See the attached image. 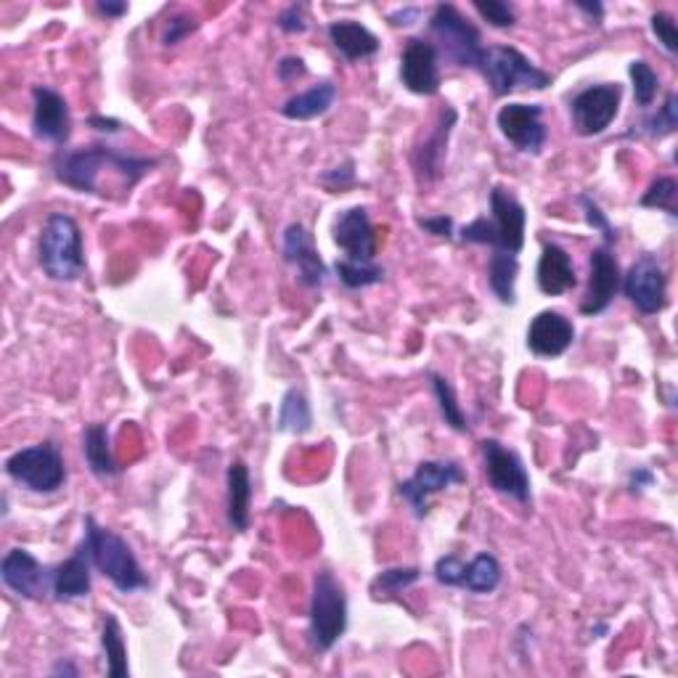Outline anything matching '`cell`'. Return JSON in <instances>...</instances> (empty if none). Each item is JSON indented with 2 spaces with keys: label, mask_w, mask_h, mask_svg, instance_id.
Returning a JSON list of instances; mask_svg holds the SVG:
<instances>
[{
  "label": "cell",
  "mask_w": 678,
  "mask_h": 678,
  "mask_svg": "<svg viewBox=\"0 0 678 678\" xmlns=\"http://www.w3.org/2000/svg\"><path fill=\"white\" fill-rule=\"evenodd\" d=\"M421 17L419 9H413V6H408V9H400L395 11V14H390V22L395 24V28H411V24H417Z\"/></svg>",
  "instance_id": "cell-47"
},
{
  "label": "cell",
  "mask_w": 678,
  "mask_h": 678,
  "mask_svg": "<svg viewBox=\"0 0 678 678\" xmlns=\"http://www.w3.org/2000/svg\"><path fill=\"white\" fill-rule=\"evenodd\" d=\"M37 260L51 281H77L85 273V241L80 223L67 213L49 215L37 241Z\"/></svg>",
  "instance_id": "cell-4"
},
{
  "label": "cell",
  "mask_w": 678,
  "mask_h": 678,
  "mask_svg": "<svg viewBox=\"0 0 678 678\" xmlns=\"http://www.w3.org/2000/svg\"><path fill=\"white\" fill-rule=\"evenodd\" d=\"M621 101L623 88L617 83L589 85L581 94L572 96L570 101L572 130L583 138L602 136L615 122L617 111H621Z\"/></svg>",
  "instance_id": "cell-10"
},
{
  "label": "cell",
  "mask_w": 678,
  "mask_h": 678,
  "mask_svg": "<svg viewBox=\"0 0 678 678\" xmlns=\"http://www.w3.org/2000/svg\"><path fill=\"white\" fill-rule=\"evenodd\" d=\"M157 164L160 162L149 160V157L125 154V151L107 147V143H90V147L58 154L54 162V175L58 183L80 191V194L104 196V186H101L104 173L120 177L125 189L130 191L141 177H147Z\"/></svg>",
  "instance_id": "cell-1"
},
{
  "label": "cell",
  "mask_w": 678,
  "mask_h": 678,
  "mask_svg": "<svg viewBox=\"0 0 678 678\" xmlns=\"http://www.w3.org/2000/svg\"><path fill=\"white\" fill-rule=\"evenodd\" d=\"M88 125L94 130H98V133H120V130H122L120 120H111V117H101V115L90 117Z\"/></svg>",
  "instance_id": "cell-48"
},
{
  "label": "cell",
  "mask_w": 678,
  "mask_h": 678,
  "mask_svg": "<svg viewBox=\"0 0 678 678\" xmlns=\"http://www.w3.org/2000/svg\"><path fill=\"white\" fill-rule=\"evenodd\" d=\"M101 649L104 657H107V676L128 678L130 676L128 644H125L120 621H117V615H111V612H107L101 621Z\"/></svg>",
  "instance_id": "cell-28"
},
{
  "label": "cell",
  "mask_w": 678,
  "mask_h": 678,
  "mask_svg": "<svg viewBox=\"0 0 678 678\" xmlns=\"http://www.w3.org/2000/svg\"><path fill=\"white\" fill-rule=\"evenodd\" d=\"M480 72L488 80L493 96H509L519 88L544 90L551 85V75L530 62L523 51L512 45H491L485 49Z\"/></svg>",
  "instance_id": "cell-7"
},
{
  "label": "cell",
  "mask_w": 678,
  "mask_h": 678,
  "mask_svg": "<svg viewBox=\"0 0 678 678\" xmlns=\"http://www.w3.org/2000/svg\"><path fill=\"white\" fill-rule=\"evenodd\" d=\"M334 271L345 289H366L385 281V268L377 262H355V260H337Z\"/></svg>",
  "instance_id": "cell-34"
},
{
  "label": "cell",
  "mask_w": 678,
  "mask_h": 678,
  "mask_svg": "<svg viewBox=\"0 0 678 678\" xmlns=\"http://www.w3.org/2000/svg\"><path fill=\"white\" fill-rule=\"evenodd\" d=\"M308 623H311V644L315 652H332L347 631V594L334 572L319 570L313 578L311 610H308Z\"/></svg>",
  "instance_id": "cell-6"
},
{
  "label": "cell",
  "mask_w": 678,
  "mask_h": 678,
  "mask_svg": "<svg viewBox=\"0 0 678 678\" xmlns=\"http://www.w3.org/2000/svg\"><path fill=\"white\" fill-rule=\"evenodd\" d=\"M475 11L491 24V28L498 30L515 28L517 22L515 9H512L509 3H504V0H488V3H485V0H475Z\"/></svg>",
  "instance_id": "cell-39"
},
{
  "label": "cell",
  "mask_w": 678,
  "mask_h": 678,
  "mask_svg": "<svg viewBox=\"0 0 678 678\" xmlns=\"http://www.w3.org/2000/svg\"><path fill=\"white\" fill-rule=\"evenodd\" d=\"M0 578H3L6 589L14 591L17 596L30 599V602L54 599V568L43 564L28 549L6 551L3 562H0Z\"/></svg>",
  "instance_id": "cell-11"
},
{
  "label": "cell",
  "mask_w": 678,
  "mask_h": 678,
  "mask_svg": "<svg viewBox=\"0 0 678 678\" xmlns=\"http://www.w3.org/2000/svg\"><path fill=\"white\" fill-rule=\"evenodd\" d=\"M276 430L292 432V434H305L313 430L311 403H308V395L302 392L300 387H289V390L284 392V398H281Z\"/></svg>",
  "instance_id": "cell-30"
},
{
  "label": "cell",
  "mask_w": 678,
  "mask_h": 678,
  "mask_svg": "<svg viewBox=\"0 0 678 678\" xmlns=\"http://www.w3.org/2000/svg\"><path fill=\"white\" fill-rule=\"evenodd\" d=\"M51 674H54V676H80V668H77L75 663L64 660V657H62V660H58L54 668H51Z\"/></svg>",
  "instance_id": "cell-50"
},
{
  "label": "cell",
  "mask_w": 678,
  "mask_h": 678,
  "mask_svg": "<svg viewBox=\"0 0 678 678\" xmlns=\"http://www.w3.org/2000/svg\"><path fill=\"white\" fill-rule=\"evenodd\" d=\"M502 575H504L502 562H498L493 555H488V551H483V555H477L472 562H466L462 589L480 596L493 594V591L502 585Z\"/></svg>",
  "instance_id": "cell-31"
},
{
  "label": "cell",
  "mask_w": 678,
  "mask_h": 678,
  "mask_svg": "<svg viewBox=\"0 0 678 678\" xmlns=\"http://www.w3.org/2000/svg\"><path fill=\"white\" fill-rule=\"evenodd\" d=\"M459 115L453 107H445L440 111V120L434 125V130L424 138V143H419L411 154V164L417 170V177L421 183H432L434 177L443 173V160L448 151V138H451L453 125H456Z\"/></svg>",
  "instance_id": "cell-21"
},
{
  "label": "cell",
  "mask_w": 678,
  "mask_h": 678,
  "mask_svg": "<svg viewBox=\"0 0 678 678\" xmlns=\"http://www.w3.org/2000/svg\"><path fill=\"white\" fill-rule=\"evenodd\" d=\"M464 570H466V562L464 559H459L456 555H445L440 557L438 562H434V578H438L440 585H459L462 589V581H464Z\"/></svg>",
  "instance_id": "cell-41"
},
{
  "label": "cell",
  "mask_w": 678,
  "mask_h": 678,
  "mask_svg": "<svg viewBox=\"0 0 678 678\" xmlns=\"http://www.w3.org/2000/svg\"><path fill=\"white\" fill-rule=\"evenodd\" d=\"M96 9L109 19H120L128 14V3H115V0H98Z\"/></svg>",
  "instance_id": "cell-49"
},
{
  "label": "cell",
  "mask_w": 678,
  "mask_h": 678,
  "mask_svg": "<svg viewBox=\"0 0 678 678\" xmlns=\"http://www.w3.org/2000/svg\"><path fill=\"white\" fill-rule=\"evenodd\" d=\"M676 128H678V96L668 94L665 96L663 107L652 117H647L644 122L634 125V130H628L625 138H665L676 133Z\"/></svg>",
  "instance_id": "cell-32"
},
{
  "label": "cell",
  "mask_w": 678,
  "mask_h": 678,
  "mask_svg": "<svg viewBox=\"0 0 678 678\" xmlns=\"http://www.w3.org/2000/svg\"><path fill=\"white\" fill-rule=\"evenodd\" d=\"M6 475L32 493H56L67 483V464H64L62 451L51 440H45V443L11 453L6 459Z\"/></svg>",
  "instance_id": "cell-8"
},
{
  "label": "cell",
  "mask_w": 678,
  "mask_h": 678,
  "mask_svg": "<svg viewBox=\"0 0 678 678\" xmlns=\"http://www.w3.org/2000/svg\"><path fill=\"white\" fill-rule=\"evenodd\" d=\"M578 202H581V207H583L585 223H589V226L594 228V232L602 234L604 245H607V247H610V245H615V241H617L615 226H612V223H610L607 213H604V209L599 207V202L594 200V196H591V194H581V196H578Z\"/></svg>",
  "instance_id": "cell-38"
},
{
  "label": "cell",
  "mask_w": 678,
  "mask_h": 678,
  "mask_svg": "<svg viewBox=\"0 0 678 678\" xmlns=\"http://www.w3.org/2000/svg\"><path fill=\"white\" fill-rule=\"evenodd\" d=\"M621 292L636 305L638 313L657 315L668 305V276L657 255H642L623 276Z\"/></svg>",
  "instance_id": "cell-12"
},
{
  "label": "cell",
  "mask_w": 678,
  "mask_h": 678,
  "mask_svg": "<svg viewBox=\"0 0 678 678\" xmlns=\"http://www.w3.org/2000/svg\"><path fill=\"white\" fill-rule=\"evenodd\" d=\"M326 32L329 41L347 62H364V58L377 56L381 49L379 37L366 24L353 22V19H337V22L329 24Z\"/></svg>",
  "instance_id": "cell-23"
},
{
  "label": "cell",
  "mask_w": 678,
  "mask_h": 678,
  "mask_svg": "<svg viewBox=\"0 0 678 678\" xmlns=\"http://www.w3.org/2000/svg\"><path fill=\"white\" fill-rule=\"evenodd\" d=\"M421 578V568H390L381 570L372 583L374 599H390L400 591H406L408 585H413Z\"/></svg>",
  "instance_id": "cell-36"
},
{
  "label": "cell",
  "mask_w": 678,
  "mask_h": 678,
  "mask_svg": "<svg viewBox=\"0 0 678 678\" xmlns=\"http://www.w3.org/2000/svg\"><path fill=\"white\" fill-rule=\"evenodd\" d=\"M196 28H200V22H196V17L191 14H175L168 19V24H164L162 32V45H177L183 41V37L191 35Z\"/></svg>",
  "instance_id": "cell-42"
},
{
  "label": "cell",
  "mask_w": 678,
  "mask_h": 678,
  "mask_svg": "<svg viewBox=\"0 0 678 678\" xmlns=\"http://www.w3.org/2000/svg\"><path fill=\"white\" fill-rule=\"evenodd\" d=\"M462 483H466V472L456 462H421L417 472L398 485V493L411 506L413 515L424 519L432 496Z\"/></svg>",
  "instance_id": "cell-13"
},
{
  "label": "cell",
  "mask_w": 678,
  "mask_h": 678,
  "mask_svg": "<svg viewBox=\"0 0 678 678\" xmlns=\"http://www.w3.org/2000/svg\"><path fill=\"white\" fill-rule=\"evenodd\" d=\"M276 24H279V30L289 32V35H298V32L308 30L302 6H287V9L279 14V19H276Z\"/></svg>",
  "instance_id": "cell-45"
},
{
  "label": "cell",
  "mask_w": 678,
  "mask_h": 678,
  "mask_svg": "<svg viewBox=\"0 0 678 678\" xmlns=\"http://www.w3.org/2000/svg\"><path fill=\"white\" fill-rule=\"evenodd\" d=\"M517 276H519L517 255H509V252L491 255L488 284H491V292L496 294L502 305H515L517 302Z\"/></svg>",
  "instance_id": "cell-29"
},
{
  "label": "cell",
  "mask_w": 678,
  "mask_h": 678,
  "mask_svg": "<svg viewBox=\"0 0 678 678\" xmlns=\"http://www.w3.org/2000/svg\"><path fill=\"white\" fill-rule=\"evenodd\" d=\"M90 564L88 551L80 544V549L75 551L69 559L54 564V599L56 602H75V599H83L90 594Z\"/></svg>",
  "instance_id": "cell-24"
},
{
  "label": "cell",
  "mask_w": 678,
  "mask_h": 678,
  "mask_svg": "<svg viewBox=\"0 0 678 678\" xmlns=\"http://www.w3.org/2000/svg\"><path fill=\"white\" fill-rule=\"evenodd\" d=\"M334 245L345 252V260L374 262L377 258V228L364 207H351L337 215Z\"/></svg>",
  "instance_id": "cell-19"
},
{
  "label": "cell",
  "mask_w": 678,
  "mask_h": 678,
  "mask_svg": "<svg viewBox=\"0 0 678 678\" xmlns=\"http://www.w3.org/2000/svg\"><path fill=\"white\" fill-rule=\"evenodd\" d=\"M419 228L421 232L440 236V239H453L456 236V223H453L451 215H430V217H419Z\"/></svg>",
  "instance_id": "cell-43"
},
{
  "label": "cell",
  "mask_w": 678,
  "mask_h": 678,
  "mask_svg": "<svg viewBox=\"0 0 678 678\" xmlns=\"http://www.w3.org/2000/svg\"><path fill=\"white\" fill-rule=\"evenodd\" d=\"M334 101H337V85L332 80H324L313 85V88L302 90V94L289 96L284 107H281V115H284L287 120L308 122L315 120V117H324L326 111L334 107Z\"/></svg>",
  "instance_id": "cell-26"
},
{
  "label": "cell",
  "mask_w": 678,
  "mask_h": 678,
  "mask_svg": "<svg viewBox=\"0 0 678 678\" xmlns=\"http://www.w3.org/2000/svg\"><path fill=\"white\" fill-rule=\"evenodd\" d=\"M83 453H85V462H88L90 472H94L96 477H115L117 464L115 456H111V445H109V430L107 424H101V421H96V424H88L83 432Z\"/></svg>",
  "instance_id": "cell-27"
},
{
  "label": "cell",
  "mask_w": 678,
  "mask_h": 678,
  "mask_svg": "<svg viewBox=\"0 0 678 678\" xmlns=\"http://www.w3.org/2000/svg\"><path fill=\"white\" fill-rule=\"evenodd\" d=\"M305 75H308V67L300 56H284L279 64H276V77H279L284 85L298 83L300 77H305Z\"/></svg>",
  "instance_id": "cell-44"
},
{
  "label": "cell",
  "mask_w": 678,
  "mask_h": 678,
  "mask_svg": "<svg viewBox=\"0 0 678 678\" xmlns=\"http://www.w3.org/2000/svg\"><path fill=\"white\" fill-rule=\"evenodd\" d=\"M430 381H432L434 398H438V406H440V417H443L445 424L456 432L470 430V424H466V417H464L462 406H459L456 390H453L451 381L438 372H430Z\"/></svg>",
  "instance_id": "cell-33"
},
{
  "label": "cell",
  "mask_w": 678,
  "mask_h": 678,
  "mask_svg": "<svg viewBox=\"0 0 678 678\" xmlns=\"http://www.w3.org/2000/svg\"><path fill=\"white\" fill-rule=\"evenodd\" d=\"M652 483H655V472H652L649 466H636V470L628 475L631 493L647 491V488H652Z\"/></svg>",
  "instance_id": "cell-46"
},
{
  "label": "cell",
  "mask_w": 678,
  "mask_h": 678,
  "mask_svg": "<svg viewBox=\"0 0 678 678\" xmlns=\"http://www.w3.org/2000/svg\"><path fill=\"white\" fill-rule=\"evenodd\" d=\"M536 281L538 289L549 298H559V294L570 292L578 287V273L572 266V258L568 249L559 247L557 241H546L541 249V258H538L536 268Z\"/></svg>",
  "instance_id": "cell-22"
},
{
  "label": "cell",
  "mask_w": 678,
  "mask_h": 678,
  "mask_svg": "<svg viewBox=\"0 0 678 678\" xmlns=\"http://www.w3.org/2000/svg\"><path fill=\"white\" fill-rule=\"evenodd\" d=\"M623 284L621 262L607 245H599L589 258V289H585L581 313L583 315H599L612 305Z\"/></svg>",
  "instance_id": "cell-16"
},
{
  "label": "cell",
  "mask_w": 678,
  "mask_h": 678,
  "mask_svg": "<svg viewBox=\"0 0 678 678\" xmlns=\"http://www.w3.org/2000/svg\"><path fill=\"white\" fill-rule=\"evenodd\" d=\"M496 125L502 136L523 154H541L546 147L549 130L544 125V107L541 104H523L512 101L498 109Z\"/></svg>",
  "instance_id": "cell-14"
},
{
  "label": "cell",
  "mask_w": 678,
  "mask_h": 678,
  "mask_svg": "<svg viewBox=\"0 0 678 678\" xmlns=\"http://www.w3.org/2000/svg\"><path fill=\"white\" fill-rule=\"evenodd\" d=\"M575 6L581 11H585V14H589L591 19H594V24H599V19H602V14H604V6L602 3H583V0H578Z\"/></svg>",
  "instance_id": "cell-51"
},
{
  "label": "cell",
  "mask_w": 678,
  "mask_h": 678,
  "mask_svg": "<svg viewBox=\"0 0 678 678\" xmlns=\"http://www.w3.org/2000/svg\"><path fill=\"white\" fill-rule=\"evenodd\" d=\"M628 75L631 83H634V98L638 107H652V101L660 94V77L652 69V64L644 62V58H636V62L628 64Z\"/></svg>",
  "instance_id": "cell-35"
},
{
  "label": "cell",
  "mask_w": 678,
  "mask_h": 678,
  "mask_svg": "<svg viewBox=\"0 0 678 678\" xmlns=\"http://www.w3.org/2000/svg\"><path fill=\"white\" fill-rule=\"evenodd\" d=\"M281 255H284L287 266L298 271V281L305 289H321L326 284V262L321 260L319 249L313 245V236L302 223L287 226L284 239H281Z\"/></svg>",
  "instance_id": "cell-18"
},
{
  "label": "cell",
  "mask_w": 678,
  "mask_h": 678,
  "mask_svg": "<svg viewBox=\"0 0 678 678\" xmlns=\"http://www.w3.org/2000/svg\"><path fill=\"white\" fill-rule=\"evenodd\" d=\"M676 196H678V183L676 177H657L652 186L644 191V196L638 200L642 207L652 209H665L670 217H676Z\"/></svg>",
  "instance_id": "cell-37"
},
{
  "label": "cell",
  "mask_w": 678,
  "mask_h": 678,
  "mask_svg": "<svg viewBox=\"0 0 678 678\" xmlns=\"http://www.w3.org/2000/svg\"><path fill=\"white\" fill-rule=\"evenodd\" d=\"M575 342V324L559 311H541L528 326V347L538 358H559Z\"/></svg>",
  "instance_id": "cell-20"
},
{
  "label": "cell",
  "mask_w": 678,
  "mask_h": 678,
  "mask_svg": "<svg viewBox=\"0 0 678 678\" xmlns=\"http://www.w3.org/2000/svg\"><path fill=\"white\" fill-rule=\"evenodd\" d=\"M400 80L417 96H434L440 90V56L424 37H411L400 54Z\"/></svg>",
  "instance_id": "cell-17"
},
{
  "label": "cell",
  "mask_w": 678,
  "mask_h": 678,
  "mask_svg": "<svg viewBox=\"0 0 678 678\" xmlns=\"http://www.w3.org/2000/svg\"><path fill=\"white\" fill-rule=\"evenodd\" d=\"M525 228H528V213L523 202L509 189H491V217H477L470 226L459 232V239L466 245H485L493 252L519 255L525 247Z\"/></svg>",
  "instance_id": "cell-2"
},
{
  "label": "cell",
  "mask_w": 678,
  "mask_h": 678,
  "mask_svg": "<svg viewBox=\"0 0 678 678\" xmlns=\"http://www.w3.org/2000/svg\"><path fill=\"white\" fill-rule=\"evenodd\" d=\"M652 32H655L657 43L663 45L665 54L676 56L678 54V28H676V19L668 14V11H657V14H652Z\"/></svg>",
  "instance_id": "cell-40"
},
{
  "label": "cell",
  "mask_w": 678,
  "mask_h": 678,
  "mask_svg": "<svg viewBox=\"0 0 678 678\" xmlns=\"http://www.w3.org/2000/svg\"><path fill=\"white\" fill-rule=\"evenodd\" d=\"M83 546L85 551H88L94 570L101 572L117 591L133 594V591H141L149 585L147 572L138 564L130 544L125 541L120 532L101 528V525L96 523V517L90 515L85 517Z\"/></svg>",
  "instance_id": "cell-3"
},
{
  "label": "cell",
  "mask_w": 678,
  "mask_h": 678,
  "mask_svg": "<svg viewBox=\"0 0 678 678\" xmlns=\"http://www.w3.org/2000/svg\"><path fill=\"white\" fill-rule=\"evenodd\" d=\"M32 133L51 147H64L72 136L67 98L49 85L32 88Z\"/></svg>",
  "instance_id": "cell-15"
},
{
  "label": "cell",
  "mask_w": 678,
  "mask_h": 678,
  "mask_svg": "<svg viewBox=\"0 0 678 678\" xmlns=\"http://www.w3.org/2000/svg\"><path fill=\"white\" fill-rule=\"evenodd\" d=\"M480 451H483L485 477H488L491 488L502 493V496L515 498L517 504L528 506L532 502V485L528 466L519 459V453L493 438H485L480 443Z\"/></svg>",
  "instance_id": "cell-9"
},
{
  "label": "cell",
  "mask_w": 678,
  "mask_h": 678,
  "mask_svg": "<svg viewBox=\"0 0 678 678\" xmlns=\"http://www.w3.org/2000/svg\"><path fill=\"white\" fill-rule=\"evenodd\" d=\"M430 35L434 41L432 45L434 51H438V56L448 58V62H453L456 67L480 72V64H483L485 56L483 35H480V30L456 9V6L451 3L434 6L430 17Z\"/></svg>",
  "instance_id": "cell-5"
},
{
  "label": "cell",
  "mask_w": 678,
  "mask_h": 678,
  "mask_svg": "<svg viewBox=\"0 0 678 678\" xmlns=\"http://www.w3.org/2000/svg\"><path fill=\"white\" fill-rule=\"evenodd\" d=\"M249 504H252V480L249 466L236 459L226 472V517L236 532L249 530Z\"/></svg>",
  "instance_id": "cell-25"
}]
</instances>
